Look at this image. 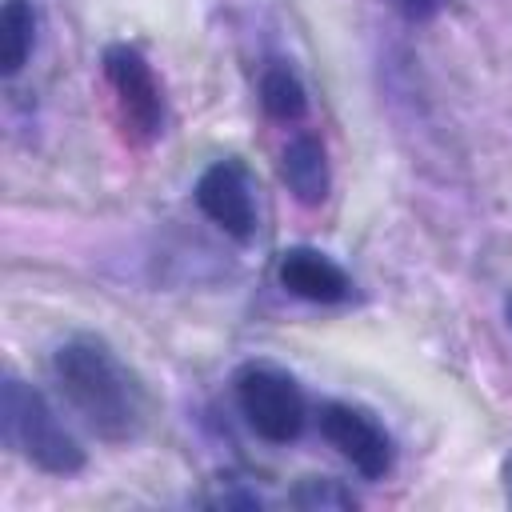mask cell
<instances>
[{"mask_svg":"<svg viewBox=\"0 0 512 512\" xmlns=\"http://www.w3.org/2000/svg\"><path fill=\"white\" fill-rule=\"evenodd\" d=\"M52 376L76 416L108 444H128L144 428V388L100 336H72L52 352Z\"/></svg>","mask_w":512,"mask_h":512,"instance_id":"cell-1","label":"cell"},{"mask_svg":"<svg viewBox=\"0 0 512 512\" xmlns=\"http://www.w3.org/2000/svg\"><path fill=\"white\" fill-rule=\"evenodd\" d=\"M0 428L4 444L48 476H76L88 464L80 440L68 432L48 396L20 376H8L0 388Z\"/></svg>","mask_w":512,"mask_h":512,"instance_id":"cell-2","label":"cell"},{"mask_svg":"<svg viewBox=\"0 0 512 512\" xmlns=\"http://www.w3.org/2000/svg\"><path fill=\"white\" fill-rule=\"evenodd\" d=\"M236 404L244 424L268 444H292L308 424L300 384L272 364H244L236 372Z\"/></svg>","mask_w":512,"mask_h":512,"instance_id":"cell-3","label":"cell"},{"mask_svg":"<svg viewBox=\"0 0 512 512\" xmlns=\"http://www.w3.org/2000/svg\"><path fill=\"white\" fill-rule=\"evenodd\" d=\"M100 64H104V80L112 88L124 136L132 144H152L164 132V88L148 56L132 44H108Z\"/></svg>","mask_w":512,"mask_h":512,"instance_id":"cell-4","label":"cell"},{"mask_svg":"<svg viewBox=\"0 0 512 512\" xmlns=\"http://www.w3.org/2000/svg\"><path fill=\"white\" fill-rule=\"evenodd\" d=\"M320 436L364 476V480H384L396 464L392 436L380 428V420L364 408L328 400L320 408Z\"/></svg>","mask_w":512,"mask_h":512,"instance_id":"cell-5","label":"cell"},{"mask_svg":"<svg viewBox=\"0 0 512 512\" xmlns=\"http://www.w3.org/2000/svg\"><path fill=\"white\" fill-rule=\"evenodd\" d=\"M196 208L232 240H248L256 232V196L248 168L240 160H216L200 172L192 188Z\"/></svg>","mask_w":512,"mask_h":512,"instance_id":"cell-6","label":"cell"},{"mask_svg":"<svg viewBox=\"0 0 512 512\" xmlns=\"http://www.w3.org/2000/svg\"><path fill=\"white\" fill-rule=\"evenodd\" d=\"M276 280L284 292L308 300V304H344L352 296V276L324 252L296 244L288 252H280L276 264Z\"/></svg>","mask_w":512,"mask_h":512,"instance_id":"cell-7","label":"cell"},{"mask_svg":"<svg viewBox=\"0 0 512 512\" xmlns=\"http://www.w3.org/2000/svg\"><path fill=\"white\" fill-rule=\"evenodd\" d=\"M280 180L288 184V192L304 204V208H316L324 204L328 188H332V168H328V152L316 136L300 132L284 144L280 152Z\"/></svg>","mask_w":512,"mask_h":512,"instance_id":"cell-8","label":"cell"},{"mask_svg":"<svg viewBox=\"0 0 512 512\" xmlns=\"http://www.w3.org/2000/svg\"><path fill=\"white\" fill-rule=\"evenodd\" d=\"M36 48V8L32 0H8L0 8V72L16 76Z\"/></svg>","mask_w":512,"mask_h":512,"instance_id":"cell-9","label":"cell"},{"mask_svg":"<svg viewBox=\"0 0 512 512\" xmlns=\"http://www.w3.org/2000/svg\"><path fill=\"white\" fill-rule=\"evenodd\" d=\"M260 108L280 120V124H296L308 112V92L300 84V76L288 64H268L260 76Z\"/></svg>","mask_w":512,"mask_h":512,"instance_id":"cell-10","label":"cell"},{"mask_svg":"<svg viewBox=\"0 0 512 512\" xmlns=\"http://www.w3.org/2000/svg\"><path fill=\"white\" fill-rule=\"evenodd\" d=\"M292 504L296 508H320L324 512V508H356V496L340 480H332V476H308L292 492Z\"/></svg>","mask_w":512,"mask_h":512,"instance_id":"cell-11","label":"cell"},{"mask_svg":"<svg viewBox=\"0 0 512 512\" xmlns=\"http://www.w3.org/2000/svg\"><path fill=\"white\" fill-rule=\"evenodd\" d=\"M392 4H396L400 16L412 20V24H424V20H432V16L444 8V0H392Z\"/></svg>","mask_w":512,"mask_h":512,"instance_id":"cell-12","label":"cell"},{"mask_svg":"<svg viewBox=\"0 0 512 512\" xmlns=\"http://www.w3.org/2000/svg\"><path fill=\"white\" fill-rule=\"evenodd\" d=\"M212 508H260V496L256 492H244V488H232V492H216L208 496Z\"/></svg>","mask_w":512,"mask_h":512,"instance_id":"cell-13","label":"cell"},{"mask_svg":"<svg viewBox=\"0 0 512 512\" xmlns=\"http://www.w3.org/2000/svg\"><path fill=\"white\" fill-rule=\"evenodd\" d=\"M504 316H508V324H512V296L504 300Z\"/></svg>","mask_w":512,"mask_h":512,"instance_id":"cell-14","label":"cell"}]
</instances>
